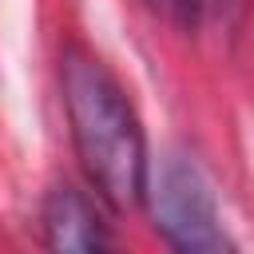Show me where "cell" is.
Masks as SVG:
<instances>
[{"label": "cell", "mask_w": 254, "mask_h": 254, "mask_svg": "<svg viewBox=\"0 0 254 254\" xmlns=\"http://www.w3.org/2000/svg\"><path fill=\"white\" fill-rule=\"evenodd\" d=\"M60 83L71 143L91 187L119 210L139 206L147 190V143L127 91L107 71V64L79 44L64 52Z\"/></svg>", "instance_id": "6da1fadb"}, {"label": "cell", "mask_w": 254, "mask_h": 254, "mask_svg": "<svg viewBox=\"0 0 254 254\" xmlns=\"http://www.w3.org/2000/svg\"><path fill=\"white\" fill-rule=\"evenodd\" d=\"M143 198L151 202L155 230L183 254H218L230 250V238L222 234L218 206L210 194L206 175L194 159L171 151L155 175H147Z\"/></svg>", "instance_id": "7a4b0ae2"}, {"label": "cell", "mask_w": 254, "mask_h": 254, "mask_svg": "<svg viewBox=\"0 0 254 254\" xmlns=\"http://www.w3.org/2000/svg\"><path fill=\"white\" fill-rule=\"evenodd\" d=\"M44 242L60 254H99L111 246V230L79 187L56 183L44 198Z\"/></svg>", "instance_id": "3957f363"}, {"label": "cell", "mask_w": 254, "mask_h": 254, "mask_svg": "<svg viewBox=\"0 0 254 254\" xmlns=\"http://www.w3.org/2000/svg\"><path fill=\"white\" fill-rule=\"evenodd\" d=\"M190 8H194V16H210L222 28H238L250 0H190Z\"/></svg>", "instance_id": "277c9868"}, {"label": "cell", "mask_w": 254, "mask_h": 254, "mask_svg": "<svg viewBox=\"0 0 254 254\" xmlns=\"http://www.w3.org/2000/svg\"><path fill=\"white\" fill-rule=\"evenodd\" d=\"M155 12H163L167 20H175V24H190L194 20V8H190V0H147Z\"/></svg>", "instance_id": "5b68a950"}]
</instances>
